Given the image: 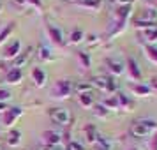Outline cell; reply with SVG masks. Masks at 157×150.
I'll list each match as a JSON object with an SVG mask.
<instances>
[{
	"label": "cell",
	"instance_id": "6da1fadb",
	"mask_svg": "<svg viewBox=\"0 0 157 150\" xmlns=\"http://www.w3.org/2000/svg\"><path fill=\"white\" fill-rule=\"evenodd\" d=\"M155 131H157V122L154 120H138L129 129L131 136H134V138H147V136L154 134Z\"/></svg>",
	"mask_w": 157,
	"mask_h": 150
},
{
	"label": "cell",
	"instance_id": "7a4b0ae2",
	"mask_svg": "<svg viewBox=\"0 0 157 150\" xmlns=\"http://www.w3.org/2000/svg\"><path fill=\"white\" fill-rule=\"evenodd\" d=\"M71 94H72V83L67 81V79L57 81L51 88V97H55V99H67Z\"/></svg>",
	"mask_w": 157,
	"mask_h": 150
},
{
	"label": "cell",
	"instance_id": "3957f363",
	"mask_svg": "<svg viewBox=\"0 0 157 150\" xmlns=\"http://www.w3.org/2000/svg\"><path fill=\"white\" fill-rule=\"evenodd\" d=\"M48 115H50V118L53 124H58V125H67L69 124V120H71V115H69V111L65 110V108H51L50 111H48Z\"/></svg>",
	"mask_w": 157,
	"mask_h": 150
},
{
	"label": "cell",
	"instance_id": "277c9868",
	"mask_svg": "<svg viewBox=\"0 0 157 150\" xmlns=\"http://www.w3.org/2000/svg\"><path fill=\"white\" fill-rule=\"evenodd\" d=\"M92 87H97L102 92H115V81L111 78H106V76H94L92 78Z\"/></svg>",
	"mask_w": 157,
	"mask_h": 150
},
{
	"label": "cell",
	"instance_id": "5b68a950",
	"mask_svg": "<svg viewBox=\"0 0 157 150\" xmlns=\"http://www.w3.org/2000/svg\"><path fill=\"white\" fill-rule=\"evenodd\" d=\"M104 64H106L108 71L111 72L113 76H122L124 72H125V64L122 62L120 58H113V57H108L104 60Z\"/></svg>",
	"mask_w": 157,
	"mask_h": 150
},
{
	"label": "cell",
	"instance_id": "8992f818",
	"mask_svg": "<svg viewBox=\"0 0 157 150\" xmlns=\"http://www.w3.org/2000/svg\"><path fill=\"white\" fill-rule=\"evenodd\" d=\"M157 20V11L155 9H145L136 16L134 25H147V23H155Z\"/></svg>",
	"mask_w": 157,
	"mask_h": 150
},
{
	"label": "cell",
	"instance_id": "52a82bcc",
	"mask_svg": "<svg viewBox=\"0 0 157 150\" xmlns=\"http://www.w3.org/2000/svg\"><path fill=\"white\" fill-rule=\"evenodd\" d=\"M48 36H50V39L53 41L55 44H64V32H62V29L58 27L57 23L50 21L48 23Z\"/></svg>",
	"mask_w": 157,
	"mask_h": 150
},
{
	"label": "cell",
	"instance_id": "ba28073f",
	"mask_svg": "<svg viewBox=\"0 0 157 150\" xmlns=\"http://www.w3.org/2000/svg\"><path fill=\"white\" fill-rule=\"evenodd\" d=\"M125 71L129 72V78L134 79L136 83L141 79V71H140V67H138V62H136V58L129 57L127 58V64H125Z\"/></svg>",
	"mask_w": 157,
	"mask_h": 150
},
{
	"label": "cell",
	"instance_id": "9c48e42d",
	"mask_svg": "<svg viewBox=\"0 0 157 150\" xmlns=\"http://www.w3.org/2000/svg\"><path fill=\"white\" fill-rule=\"evenodd\" d=\"M60 138H62V134L58 131H55V129H48V131L43 133V141L48 147H57L58 143H60Z\"/></svg>",
	"mask_w": 157,
	"mask_h": 150
},
{
	"label": "cell",
	"instance_id": "30bf717a",
	"mask_svg": "<svg viewBox=\"0 0 157 150\" xmlns=\"http://www.w3.org/2000/svg\"><path fill=\"white\" fill-rule=\"evenodd\" d=\"M21 115V110L20 108H7L4 113H2V120H4V125L11 127L13 124L16 122V118Z\"/></svg>",
	"mask_w": 157,
	"mask_h": 150
},
{
	"label": "cell",
	"instance_id": "8fae6325",
	"mask_svg": "<svg viewBox=\"0 0 157 150\" xmlns=\"http://www.w3.org/2000/svg\"><path fill=\"white\" fill-rule=\"evenodd\" d=\"M20 51H21V43L16 39V41H13V43L7 46V50H6V53H4V58L6 60H11V58H18V55H20Z\"/></svg>",
	"mask_w": 157,
	"mask_h": 150
},
{
	"label": "cell",
	"instance_id": "7c38bea8",
	"mask_svg": "<svg viewBox=\"0 0 157 150\" xmlns=\"http://www.w3.org/2000/svg\"><path fill=\"white\" fill-rule=\"evenodd\" d=\"M129 13H131V4H125V6H120V7L115 11V16H117V20H118V27H124L125 25V20H127Z\"/></svg>",
	"mask_w": 157,
	"mask_h": 150
},
{
	"label": "cell",
	"instance_id": "4fadbf2b",
	"mask_svg": "<svg viewBox=\"0 0 157 150\" xmlns=\"http://www.w3.org/2000/svg\"><path fill=\"white\" fill-rule=\"evenodd\" d=\"M32 79L36 81L37 87H44L46 79H48V74H46V71H44L43 67H34L32 69Z\"/></svg>",
	"mask_w": 157,
	"mask_h": 150
},
{
	"label": "cell",
	"instance_id": "5bb4252c",
	"mask_svg": "<svg viewBox=\"0 0 157 150\" xmlns=\"http://www.w3.org/2000/svg\"><path fill=\"white\" fill-rule=\"evenodd\" d=\"M21 79H23V72H21V69H16V67H11L7 71V74H6V81L11 83V85L20 83Z\"/></svg>",
	"mask_w": 157,
	"mask_h": 150
},
{
	"label": "cell",
	"instance_id": "9a60e30c",
	"mask_svg": "<svg viewBox=\"0 0 157 150\" xmlns=\"http://www.w3.org/2000/svg\"><path fill=\"white\" fill-rule=\"evenodd\" d=\"M129 88L132 90L134 95H148V94H150V87L148 85H143V83H131Z\"/></svg>",
	"mask_w": 157,
	"mask_h": 150
},
{
	"label": "cell",
	"instance_id": "2e32d148",
	"mask_svg": "<svg viewBox=\"0 0 157 150\" xmlns=\"http://www.w3.org/2000/svg\"><path fill=\"white\" fill-rule=\"evenodd\" d=\"M78 101H79V104L83 108H94L95 106V101H94V95H90V94H79L78 95Z\"/></svg>",
	"mask_w": 157,
	"mask_h": 150
},
{
	"label": "cell",
	"instance_id": "e0dca14e",
	"mask_svg": "<svg viewBox=\"0 0 157 150\" xmlns=\"http://www.w3.org/2000/svg\"><path fill=\"white\" fill-rule=\"evenodd\" d=\"M72 92L79 94H92L94 92V87L92 83H76V85H72Z\"/></svg>",
	"mask_w": 157,
	"mask_h": 150
},
{
	"label": "cell",
	"instance_id": "ac0fdd59",
	"mask_svg": "<svg viewBox=\"0 0 157 150\" xmlns=\"http://www.w3.org/2000/svg\"><path fill=\"white\" fill-rule=\"evenodd\" d=\"M85 133H86V141L90 143V145H95L97 140H99V133H97V129L94 127V125H88V127H85Z\"/></svg>",
	"mask_w": 157,
	"mask_h": 150
},
{
	"label": "cell",
	"instance_id": "d6986e66",
	"mask_svg": "<svg viewBox=\"0 0 157 150\" xmlns=\"http://www.w3.org/2000/svg\"><path fill=\"white\" fill-rule=\"evenodd\" d=\"M39 58L41 60H46V62H51V60H55V55H51V50L48 46H44V44H39Z\"/></svg>",
	"mask_w": 157,
	"mask_h": 150
},
{
	"label": "cell",
	"instance_id": "ffe728a7",
	"mask_svg": "<svg viewBox=\"0 0 157 150\" xmlns=\"http://www.w3.org/2000/svg\"><path fill=\"white\" fill-rule=\"evenodd\" d=\"M30 53H32V48H29L25 53H20V55H18V58L14 60V65H13V67H16V69H21L23 65L27 64V60L30 58Z\"/></svg>",
	"mask_w": 157,
	"mask_h": 150
},
{
	"label": "cell",
	"instance_id": "44dd1931",
	"mask_svg": "<svg viewBox=\"0 0 157 150\" xmlns=\"http://www.w3.org/2000/svg\"><path fill=\"white\" fill-rule=\"evenodd\" d=\"M20 141H21V133L16 131V129L9 131V134H7V143L9 145H11V147H18Z\"/></svg>",
	"mask_w": 157,
	"mask_h": 150
},
{
	"label": "cell",
	"instance_id": "7402d4cb",
	"mask_svg": "<svg viewBox=\"0 0 157 150\" xmlns=\"http://www.w3.org/2000/svg\"><path fill=\"white\" fill-rule=\"evenodd\" d=\"M102 106L106 108V110H109V111H113V110H118V108H120V104H118V99H117V95H111V97L104 99Z\"/></svg>",
	"mask_w": 157,
	"mask_h": 150
},
{
	"label": "cell",
	"instance_id": "603a6c76",
	"mask_svg": "<svg viewBox=\"0 0 157 150\" xmlns=\"http://www.w3.org/2000/svg\"><path fill=\"white\" fill-rule=\"evenodd\" d=\"M143 36H145V39L150 41V43L157 41V25L155 27H150V29H145L143 30Z\"/></svg>",
	"mask_w": 157,
	"mask_h": 150
},
{
	"label": "cell",
	"instance_id": "cb8c5ba5",
	"mask_svg": "<svg viewBox=\"0 0 157 150\" xmlns=\"http://www.w3.org/2000/svg\"><path fill=\"white\" fill-rule=\"evenodd\" d=\"M117 99H118V104H120V108H132V101L129 99V97H127L124 92H118V94H117Z\"/></svg>",
	"mask_w": 157,
	"mask_h": 150
},
{
	"label": "cell",
	"instance_id": "d4e9b609",
	"mask_svg": "<svg viewBox=\"0 0 157 150\" xmlns=\"http://www.w3.org/2000/svg\"><path fill=\"white\" fill-rule=\"evenodd\" d=\"M94 108H95V115H97V117H101V118H106L108 115H109V110H106L102 104H95Z\"/></svg>",
	"mask_w": 157,
	"mask_h": 150
},
{
	"label": "cell",
	"instance_id": "484cf974",
	"mask_svg": "<svg viewBox=\"0 0 157 150\" xmlns=\"http://www.w3.org/2000/svg\"><path fill=\"white\" fill-rule=\"evenodd\" d=\"M81 41H83V32H81V30H74V32L71 34V43L72 44H79Z\"/></svg>",
	"mask_w": 157,
	"mask_h": 150
},
{
	"label": "cell",
	"instance_id": "4316f807",
	"mask_svg": "<svg viewBox=\"0 0 157 150\" xmlns=\"http://www.w3.org/2000/svg\"><path fill=\"white\" fill-rule=\"evenodd\" d=\"M11 97H13V94L9 92L7 88L0 87V102H7V101H11Z\"/></svg>",
	"mask_w": 157,
	"mask_h": 150
},
{
	"label": "cell",
	"instance_id": "83f0119b",
	"mask_svg": "<svg viewBox=\"0 0 157 150\" xmlns=\"http://www.w3.org/2000/svg\"><path fill=\"white\" fill-rule=\"evenodd\" d=\"M147 55H148V58L152 60V62H155L157 64V48L148 46V48H147Z\"/></svg>",
	"mask_w": 157,
	"mask_h": 150
},
{
	"label": "cell",
	"instance_id": "f1b7e54d",
	"mask_svg": "<svg viewBox=\"0 0 157 150\" xmlns=\"http://www.w3.org/2000/svg\"><path fill=\"white\" fill-rule=\"evenodd\" d=\"M78 57L81 58V62H83V65H85V67H88V65H90V57L86 55L85 51H78Z\"/></svg>",
	"mask_w": 157,
	"mask_h": 150
},
{
	"label": "cell",
	"instance_id": "f546056e",
	"mask_svg": "<svg viewBox=\"0 0 157 150\" xmlns=\"http://www.w3.org/2000/svg\"><path fill=\"white\" fill-rule=\"evenodd\" d=\"M11 30H13V23H11V25H9L7 29L4 30V34H0V43L4 41V37H6V36H9V34H11Z\"/></svg>",
	"mask_w": 157,
	"mask_h": 150
},
{
	"label": "cell",
	"instance_id": "4dcf8cb0",
	"mask_svg": "<svg viewBox=\"0 0 157 150\" xmlns=\"http://www.w3.org/2000/svg\"><path fill=\"white\" fill-rule=\"evenodd\" d=\"M27 2H29V6L32 4V6H36L37 9H41V7H43V2H41V0H27Z\"/></svg>",
	"mask_w": 157,
	"mask_h": 150
},
{
	"label": "cell",
	"instance_id": "1f68e13d",
	"mask_svg": "<svg viewBox=\"0 0 157 150\" xmlns=\"http://www.w3.org/2000/svg\"><path fill=\"white\" fill-rule=\"evenodd\" d=\"M13 2H14L16 6H20V7H27V6H29L27 0H13Z\"/></svg>",
	"mask_w": 157,
	"mask_h": 150
},
{
	"label": "cell",
	"instance_id": "d6a6232c",
	"mask_svg": "<svg viewBox=\"0 0 157 150\" xmlns=\"http://www.w3.org/2000/svg\"><path fill=\"white\" fill-rule=\"evenodd\" d=\"M6 110H7V104L6 102H0V113H4Z\"/></svg>",
	"mask_w": 157,
	"mask_h": 150
},
{
	"label": "cell",
	"instance_id": "836d02e7",
	"mask_svg": "<svg viewBox=\"0 0 157 150\" xmlns=\"http://www.w3.org/2000/svg\"><path fill=\"white\" fill-rule=\"evenodd\" d=\"M44 150H62V148H58V145H57V147H48V145H46Z\"/></svg>",
	"mask_w": 157,
	"mask_h": 150
},
{
	"label": "cell",
	"instance_id": "e575fe53",
	"mask_svg": "<svg viewBox=\"0 0 157 150\" xmlns=\"http://www.w3.org/2000/svg\"><path fill=\"white\" fill-rule=\"evenodd\" d=\"M120 6H125V4H131V0H117Z\"/></svg>",
	"mask_w": 157,
	"mask_h": 150
},
{
	"label": "cell",
	"instance_id": "d590c367",
	"mask_svg": "<svg viewBox=\"0 0 157 150\" xmlns=\"http://www.w3.org/2000/svg\"><path fill=\"white\" fill-rule=\"evenodd\" d=\"M150 87H152V88H157V78H154V79H152V83H150Z\"/></svg>",
	"mask_w": 157,
	"mask_h": 150
},
{
	"label": "cell",
	"instance_id": "8d00e7d4",
	"mask_svg": "<svg viewBox=\"0 0 157 150\" xmlns=\"http://www.w3.org/2000/svg\"><path fill=\"white\" fill-rule=\"evenodd\" d=\"M154 150H157V136H155V143H154Z\"/></svg>",
	"mask_w": 157,
	"mask_h": 150
},
{
	"label": "cell",
	"instance_id": "74e56055",
	"mask_svg": "<svg viewBox=\"0 0 157 150\" xmlns=\"http://www.w3.org/2000/svg\"><path fill=\"white\" fill-rule=\"evenodd\" d=\"M0 150H4V148H2V145H0Z\"/></svg>",
	"mask_w": 157,
	"mask_h": 150
},
{
	"label": "cell",
	"instance_id": "f35d334b",
	"mask_svg": "<svg viewBox=\"0 0 157 150\" xmlns=\"http://www.w3.org/2000/svg\"><path fill=\"white\" fill-rule=\"evenodd\" d=\"M131 150H136V148H131Z\"/></svg>",
	"mask_w": 157,
	"mask_h": 150
},
{
	"label": "cell",
	"instance_id": "ab89813d",
	"mask_svg": "<svg viewBox=\"0 0 157 150\" xmlns=\"http://www.w3.org/2000/svg\"><path fill=\"white\" fill-rule=\"evenodd\" d=\"M0 9H2V6H0Z\"/></svg>",
	"mask_w": 157,
	"mask_h": 150
},
{
	"label": "cell",
	"instance_id": "60d3db41",
	"mask_svg": "<svg viewBox=\"0 0 157 150\" xmlns=\"http://www.w3.org/2000/svg\"><path fill=\"white\" fill-rule=\"evenodd\" d=\"M155 4H157V0H155Z\"/></svg>",
	"mask_w": 157,
	"mask_h": 150
}]
</instances>
